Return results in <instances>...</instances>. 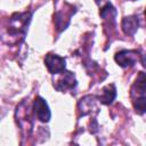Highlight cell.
I'll list each match as a JSON object with an SVG mask.
<instances>
[{
  "mask_svg": "<svg viewBox=\"0 0 146 146\" xmlns=\"http://www.w3.org/2000/svg\"><path fill=\"white\" fill-rule=\"evenodd\" d=\"M145 90H146V80L143 72L139 73V78H137L136 83L132 87L131 96L137 95V97H132L133 106L136 108V112L139 114L145 113L146 110V97H145Z\"/></svg>",
  "mask_w": 146,
  "mask_h": 146,
  "instance_id": "cell-1",
  "label": "cell"
},
{
  "mask_svg": "<svg viewBox=\"0 0 146 146\" xmlns=\"http://www.w3.org/2000/svg\"><path fill=\"white\" fill-rule=\"evenodd\" d=\"M65 59L56 54H48L44 57V64L51 74H59L65 71Z\"/></svg>",
  "mask_w": 146,
  "mask_h": 146,
  "instance_id": "cell-2",
  "label": "cell"
},
{
  "mask_svg": "<svg viewBox=\"0 0 146 146\" xmlns=\"http://www.w3.org/2000/svg\"><path fill=\"white\" fill-rule=\"evenodd\" d=\"M138 56L139 55L137 50H121L116 52L114 59L120 66L128 67V66H132L138 60Z\"/></svg>",
  "mask_w": 146,
  "mask_h": 146,
  "instance_id": "cell-3",
  "label": "cell"
},
{
  "mask_svg": "<svg viewBox=\"0 0 146 146\" xmlns=\"http://www.w3.org/2000/svg\"><path fill=\"white\" fill-rule=\"evenodd\" d=\"M33 110L35 113V116L41 121V122H48L50 120L51 113L48 107V104L42 97H36L34 103H33Z\"/></svg>",
  "mask_w": 146,
  "mask_h": 146,
  "instance_id": "cell-4",
  "label": "cell"
},
{
  "mask_svg": "<svg viewBox=\"0 0 146 146\" xmlns=\"http://www.w3.org/2000/svg\"><path fill=\"white\" fill-rule=\"evenodd\" d=\"M60 78L54 83L55 88L59 91H65L67 89H73L75 86H76V80H75V76L72 72H65L63 71L60 73Z\"/></svg>",
  "mask_w": 146,
  "mask_h": 146,
  "instance_id": "cell-5",
  "label": "cell"
},
{
  "mask_svg": "<svg viewBox=\"0 0 146 146\" xmlns=\"http://www.w3.org/2000/svg\"><path fill=\"white\" fill-rule=\"evenodd\" d=\"M138 26H139V22H138V17L136 16H128L122 19V30L128 35H133L138 30Z\"/></svg>",
  "mask_w": 146,
  "mask_h": 146,
  "instance_id": "cell-6",
  "label": "cell"
},
{
  "mask_svg": "<svg viewBox=\"0 0 146 146\" xmlns=\"http://www.w3.org/2000/svg\"><path fill=\"white\" fill-rule=\"evenodd\" d=\"M115 96H116V89H115L114 84H107L102 89L99 100H100V103L108 105L114 100Z\"/></svg>",
  "mask_w": 146,
  "mask_h": 146,
  "instance_id": "cell-7",
  "label": "cell"
}]
</instances>
